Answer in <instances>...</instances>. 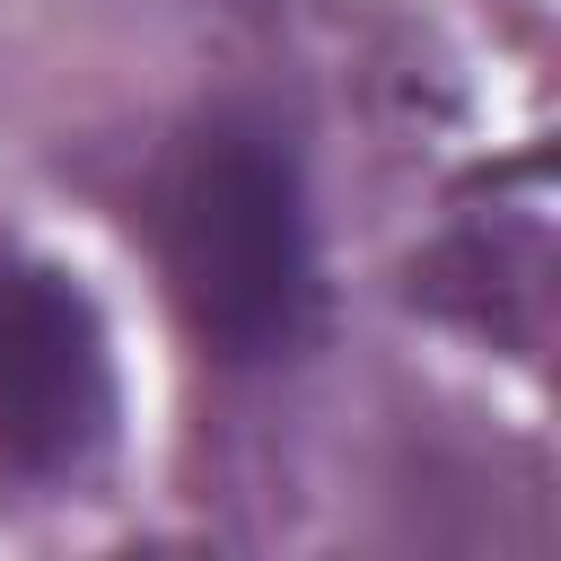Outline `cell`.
<instances>
[{"label":"cell","mask_w":561,"mask_h":561,"mask_svg":"<svg viewBox=\"0 0 561 561\" xmlns=\"http://www.w3.org/2000/svg\"><path fill=\"white\" fill-rule=\"evenodd\" d=\"M167 280L219 359H272L307 324V202L298 167L254 123H210L167 184Z\"/></svg>","instance_id":"1"},{"label":"cell","mask_w":561,"mask_h":561,"mask_svg":"<svg viewBox=\"0 0 561 561\" xmlns=\"http://www.w3.org/2000/svg\"><path fill=\"white\" fill-rule=\"evenodd\" d=\"M114 438V351L96 298L0 245V465L26 482H70Z\"/></svg>","instance_id":"2"}]
</instances>
